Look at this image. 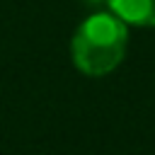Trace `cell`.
Here are the masks:
<instances>
[{
	"label": "cell",
	"mask_w": 155,
	"mask_h": 155,
	"mask_svg": "<svg viewBox=\"0 0 155 155\" xmlns=\"http://www.w3.org/2000/svg\"><path fill=\"white\" fill-rule=\"evenodd\" d=\"M109 5L119 19L155 27V0H109Z\"/></svg>",
	"instance_id": "2"
},
{
	"label": "cell",
	"mask_w": 155,
	"mask_h": 155,
	"mask_svg": "<svg viewBox=\"0 0 155 155\" xmlns=\"http://www.w3.org/2000/svg\"><path fill=\"white\" fill-rule=\"evenodd\" d=\"M87 2H99V0H87Z\"/></svg>",
	"instance_id": "3"
},
{
	"label": "cell",
	"mask_w": 155,
	"mask_h": 155,
	"mask_svg": "<svg viewBox=\"0 0 155 155\" xmlns=\"http://www.w3.org/2000/svg\"><path fill=\"white\" fill-rule=\"evenodd\" d=\"M126 51V27L119 17L99 12L87 17L73 36V61L85 75L111 73Z\"/></svg>",
	"instance_id": "1"
}]
</instances>
